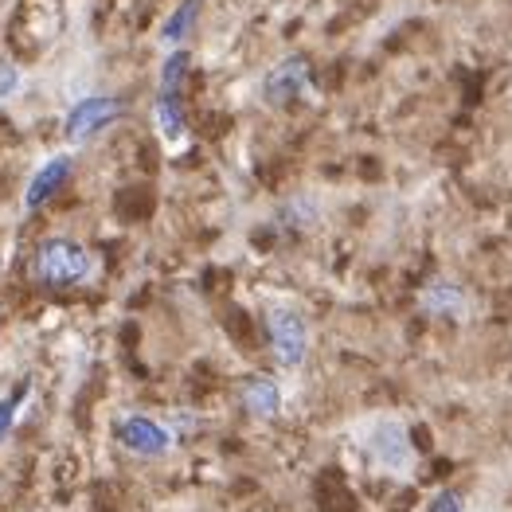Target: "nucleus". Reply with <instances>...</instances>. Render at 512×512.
<instances>
[{
    "label": "nucleus",
    "mask_w": 512,
    "mask_h": 512,
    "mask_svg": "<svg viewBox=\"0 0 512 512\" xmlns=\"http://www.w3.org/2000/svg\"><path fill=\"white\" fill-rule=\"evenodd\" d=\"M344 438H348V450L360 458V466L372 477L415 481L419 446L411 438V423L399 411H368V415L348 423Z\"/></svg>",
    "instance_id": "nucleus-1"
},
{
    "label": "nucleus",
    "mask_w": 512,
    "mask_h": 512,
    "mask_svg": "<svg viewBox=\"0 0 512 512\" xmlns=\"http://www.w3.org/2000/svg\"><path fill=\"white\" fill-rule=\"evenodd\" d=\"M94 274H98L94 251L83 247L79 239H67V235L43 239L32 255V278L47 290H75V286L94 282Z\"/></svg>",
    "instance_id": "nucleus-2"
},
{
    "label": "nucleus",
    "mask_w": 512,
    "mask_h": 512,
    "mask_svg": "<svg viewBox=\"0 0 512 512\" xmlns=\"http://www.w3.org/2000/svg\"><path fill=\"white\" fill-rule=\"evenodd\" d=\"M262 329H266V344H270V356H274L278 372L298 376L301 368L309 364V352H313V325H309V317L301 313L298 305H290V301H274L262 313Z\"/></svg>",
    "instance_id": "nucleus-3"
},
{
    "label": "nucleus",
    "mask_w": 512,
    "mask_h": 512,
    "mask_svg": "<svg viewBox=\"0 0 512 512\" xmlns=\"http://www.w3.org/2000/svg\"><path fill=\"white\" fill-rule=\"evenodd\" d=\"M110 442L133 462H169L180 450L165 415H145V411H118L110 423Z\"/></svg>",
    "instance_id": "nucleus-4"
},
{
    "label": "nucleus",
    "mask_w": 512,
    "mask_h": 512,
    "mask_svg": "<svg viewBox=\"0 0 512 512\" xmlns=\"http://www.w3.org/2000/svg\"><path fill=\"white\" fill-rule=\"evenodd\" d=\"M122 98H114V94H90V98H79L75 106H71V114H67V122H63V133H67V141L71 145H83L90 137H98L102 129H110L118 118H122Z\"/></svg>",
    "instance_id": "nucleus-5"
},
{
    "label": "nucleus",
    "mask_w": 512,
    "mask_h": 512,
    "mask_svg": "<svg viewBox=\"0 0 512 512\" xmlns=\"http://www.w3.org/2000/svg\"><path fill=\"white\" fill-rule=\"evenodd\" d=\"M235 399H239V407H243L255 423H278V419L286 415V387L278 384L274 376H266V372L243 376Z\"/></svg>",
    "instance_id": "nucleus-6"
},
{
    "label": "nucleus",
    "mask_w": 512,
    "mask_h": 512,
    "mask_svg": "<svg viewBox=\"0 0 512 512\" xmlns=\"http://www.w3.org/2000/svg\"><path fill=\"white\" fill-rule=\"evenodd\" d=\"M419 309L434 321H454L458 325V321H470L473 298L458 278H430L419 290Z\"/></svg>",
    "instance_id": "nucleus-7"
},
{
    "label": "nucleus",
    "mask_w": 512,
    "mask_h": 512,
    "mask_svg": "<svg viewBox=\"0 0 512 512\" xmlns=\"http://www.w3.org/2000/svg\"><path fill=\"white\" fill-rule=\"evenodd\" d=\"M313 86V71L301 55H290L282 59L266 79H262V102L266 106H290L294 98H301L305 90Z\"/></svg>",
    "instance_id": "nucleus-8"
},
{
    "label": "nucleus",
    "mask_w": 512,
    "mask_h": 512,
    "mask_svg": "<svg viewBox=\"0 0 512 512\" xmlns=\"http://www.w3.org/2000/svg\"><path fill=\"white\" fill-rule=\"evenodd\" d=\"M71 169H75L71 157H51V161L32 176V184H28V192H24V208H28V212L43 208V204L71 180Z\"/></svg>",
    "instance_id": "nucleus-9"
},
{
    "label": "nucleus",
    "mask_w": 512,
    "mask_h": 512,
    "mask_svg": "<svg viewBox=\"0 0 512 512\" xmlns=\"http://www.w3.org/2000/svg\"><path fill=\"white\" fill-rule=\"evenodd\" d=\"M317 219H321V208H317L309 196H294V200H286V204L274 208L270 227H274L278 235H305V231L317 227Z\"/></svg>",
    "instance_id": "nucleus-10"
},
{
    "label": "nucleus",
    "mask_w": 512,
    "mask_h": 512,
    "mask_svg": "<svg viewBox=\"0 0 512 512\" xmlns=\"http://www.w3.org/2000/svg\"><path fill=\"white\" fill-rule=\"evenodd\" d=\"M153 122H157V133H161L169 145L188 137V114H184V106H180L176 94H157V102H153Z\"/></svg>",
    "instance_id": "nucleus-11"
},
{
    "label": "nucleus",
    "mask_w": 512,
    "mask_h": 512,
    "mask_svg": "<svg viewBox=\"0 0 512 512\" xmlns=\"http://www.w3.org/2000/svg\"><path fill=\"white\" fill-rule=\"evenodd\" d=\"M196 16H200V0H180L169 16H165V24H161V43H165L169 51H176L180 40L192 32Z\"/></svg>",
    "instance_id": "nucleus-12"
},
{
    "label": "nucleus",
    "mask_w": 512,
    "mask_h": 512,
    "mask_svg": "<svg viewBox=\"0 0 512 512\" xmlns=\"http://www.w3.org/2000/svg\"><path fill=\"white\" fill-rule=\"evenodd\" d=\"M188 71H192V55L184 47L169 51L165 63H161V75H157V86H161L157 94H176L184 86V79H188Z\"/></svg>",
    "instance_id": "nucleus-13"
},
{
    "label": "nucleus",
    "mask_w": 512,
    "mask_h": 512,
    "mask_svg": "<svg viewBox=\"0 0 512 512\" xmlns=\"http://www.w3.org/2000/svg\"><path fill=\"white\" fill-rule=\"evenodd\" d=\"M165 423H169L172 438L184 446L188 438H196L200 434V427H204V419L192 411V407H172V411H165Z\"/></svg>",
    "instance_id": "nucleus-14"
},
{
    "label": "nucleus",
    "mask_w": 512,
    "mask_h": 512,
    "mask_svg": "<svg viewBox=\"0 0 512 512\" xmlns=\"http://www.w3.org/2000/svg\"><path fill=\"white\" fill-rule=\"evenodd\" d=\"M419 512H470V505H466V493L458 489H434L423 497Z\"/></svg>",
    "instance_id": "nucleus-15"
},
{
    "label": "nucleus",
    "mask_w": 512,
    "mask_h": 512,
    "mask_svg": "<svg viewBox=\"0 0 512 512\" xmlns=\"http://www.w3.org/2000/svg\"><path fill=\"white\" fill-rule=\"evenodd\" d=\"M24 403H28V387H20V391H12V395L0 399V446L8 442V434H12V427H16Z\"/></svg>",
    "instance_id": "nucleus-16"
},
{
    "label": "nucleus",
    "mask_w": 512,
    "mask_h": 512,
    "mask_svg": "<svg viewBox=\"0 0 512 512\" xmlns=\"http://www.w3.org/2000/svg\"><path fill=\"white\" fill-rule=\"evenodd\" d=\"M16 90H20V71L12 63H0V102L12 98Z\"/></svg>",
    "instance_id": "nucleus-17"
}]
</instances>
